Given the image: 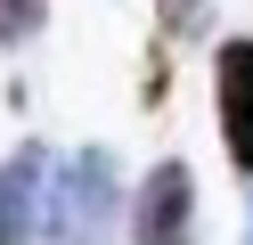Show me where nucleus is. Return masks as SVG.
I'll list each match as a JSON object with an SVG mask.
<instances>
[{"instance_id": "obj_6", "label": "nucleus", "mask_w": 253, "mask_h": 245, "mask_svg": "<svg viewBox=\"0 0 253 245\" xmlns=\"http://www.w3.org/2000/svg\"><path fill=\"white\" fill-rule=\"evenodd\" d=\"M204 16H212V0H155V33L164 41H196Z\"/></svg>"}, {"instance_id": "obj_3", "label": "nucleus", "mask_w": 253, "mask_h": 245, "mask_svg": "<svg viewBox=\"0 0 253 245\" xmlns=\"http://www.w3.org/2000/svg\"><path fill=\"white\" fill-rule=\"evenodd\" d=\"M212 114H220L229 163L253 180V33H229L212 49Z\"/></svg>"}, {"instance_id": "obj_2", "label": "nucleus", "mask_w": 253, "mask_h": 245, "mask_svg": "<svg viewBox=\"0 0 253 245\" xmlns=\"http://www.w3.org/2000/svg\"><path fill=\"white\" fill-rule=\"evenodd\" d=\"M131 245H196V172L164 155L131 188Z\"/></svg>"}, {"instance_id": "obj_1", "label": "nucleus", "mask_w": 253, "mask_h": 245, "mask_svg": "<svg viewBox=\"0 0 253 245\" xmlns=\"http://www.w3.org/2000/svg\"><path fill=\"white\" fill-rule=\"evenodd\" d=\"M123 212H131V196H123L115 155H106V147H74V155L49 172V212H41V237H49V245H115Z\"/></svg>"}, {"instance_id": "obj_4", "label": "nucleus", "mask_w": 253, "mask_h": 245, "mask_svg": "<svg viewBox=\"0 0 253 245\" xmlns=\"http://www.w3.org/2000/svg\"><path fill=\"white\" fill-rule=\"evenodd\" d=\"M49 147H17L0 163V245H33L41 212H49Z\"/></svg>"}, {"instance_id": "obj_5", "label": "nucleus", "mask_w": 253, "mask_h": 245, "mask_svg": "<svg viewBox=\"0 0 253 245\" xmlns=\"http://www.w3.org/2000/svg\"><path fill=\"white\" fill-rule=\"evenodd\" d=\"M49 25V0H0V49H25Z\"/></svg>"}, {"instance_id": "obj_7", "label": "nucleus", "mask_w": 253, "mask_h": 245, "mask_svg": "<svg viewBox=\"0 0 253 245\" xmlns=\"http://www.w3.org/2000/svg\"><path fill=\"white\" fill-rule=\"evenodd\" d=\"M245 245H253V212H245Z\"/></svg>"}]
</instances>
